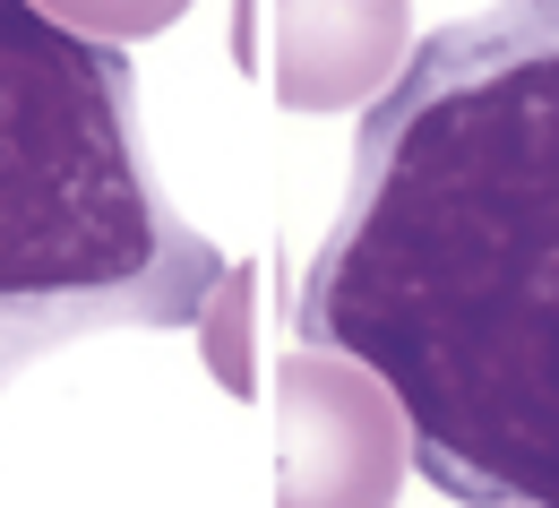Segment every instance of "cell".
Segmentation results:
<instances>
[{
	"mask_svg": "<svg viewBox=\"0 0 559 508\" xmlns=\"http://www.w3.org/2000/svg\"><path fill=\"white\" fill-rule=\"evenodd\" d=\"M414 52L405 0H267V70L284 113L379 104Z\"/></svg>",
	"mask_w": 559,
	"mask_h": 508,
	"instance_id": "277c9868",
	"label": "cell"
},
{
	"mask_svg": "<svg viewBox=\"0 0 559 508\" xmlns=\"http://www.w3.org/2000/svg\"><path fill=\"white\" fill-rule=\"evenodd\" d=\"M52 26H70L86 44H146V35H164L190 0H35Z\"/></svg>",
	"mask_w": 559,
	"mask_h": 508,
	"instance_id": "8992f818",
	"label": "cell"
},
{
	"mask_svg": "<svg viewBox=\"0 0 559 508\" xmlns=\"http://www.w3.org/2000/svg\"><path fill=\"white\" fill-rule=\"evenodd\" d=\"M250 302H259V268L241 259V268H224L215 276V293L199 302V354H207V370L233 388V397H250L259 388V354H250Z\"/></svg>",
	"mask_w": 559,
	"mask_h": 508,
	"instance_id": "5b68a950",
	"label": "cell"
},
{
	"mask_svg": "<svg viewBox=\"0 0 559 508\" xmlns=\"http://www.w3.org/2000/svg\"><path fill=\"white\" fill-rule=\"evenodd\" d=\"M414 432L379 370L293 345L276 363V508H396Z\"/></svg>",
	"mask_w": 559,
	"mask_h": 508,
	"instance_id": "3957f363",
	"label": "cell"
},
{
	"mask_svg": "<svg viewBox=\"0 0 559 508\" xmlns=\"http://www.w3.org/2000/svg\"><path fill=\"white\" fill-rule=\"evenodd\" d=\"M215 276L146 155L130 52L0 0V388L104 328H190Z\"/></svg>",
	"mask_w": 559,
	"mask_h": 508,
	"instance_id": "7a4b0ae2",
	"label": "cell"
},
{
	"mask_svg": "<svg viewBox=\"0 0 559 508\" xmlns=\"http://www.w3.org/2000/svg\"><path fill=\"white\" fill-rule=\"evenodd\" d=\"M293 328L379 370L430 492L559 508V0H490L405 52Z\"/></svg>",
	"mask_w": 559,
	"mask_h": 508,
	"instance_id": "6da1fadb",
	"label": "cell"
}]
</instances>
